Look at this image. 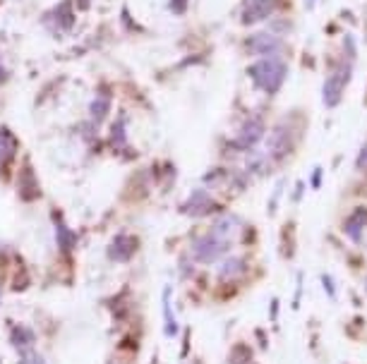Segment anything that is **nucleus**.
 <instances>
[{
  "instance_id": "aec40b11",
  "label": "nucleus",
  "mask_w": 367,
  "mask_h": 364,
  "mask_svg": "<svg viewBox=\"0 0 367 364\" xmlns=\"http://www.w3.org/2000/svg\"><path fill=\"white\" fill-rule=\"evenodd\" d=\"M110 144H113L115 149L128 147V132H125V125H123V118L110 125Z\"/></svg>"
},
{
  "instance_id": "20e7f679",
  "label": "nucleus",
  "mask_w": 367,
  "mask_h": 364,
  "mask_svg": "<svg viewBox=\"0 0 367 364\" xmlns=\"http://www.w3.org/2000/svg\"><path fill=\"white\" fill-rule=\"evenodd\" d=\"M293 149H296V137H293V132L288 130L286 125H276V128L269 132L264 151L274 163L288 158L293 154Z\"/></svg>"
},
{
  "instance_id": "6ab92c4d",
  "label": "nucleus",
  "mask_w": 367,
  "mask_h": 364,
  "mask_svg": "<svg viewBox=\"0 0 367 364\" xmlns=\"http://www.w3.org/2000/svg\"><path fill=\"white\" fill-rule=\"evenodd\" d=\"M269 161H272V158L267 156V151H262V154H257V151L252 149L250 163H247V168H250L254 175H267V173H269Z\"/></svg>"
},
{
  "instance_id": "f257e3e1",
  "label": "nucleus",
  "mask_w": 367,
  "mask_h": 364,
  "mask_svg": "<svg viewBox=\"0 0 367 364\" xmlns=\"http://www.w3.org/2000/svg\"><path fill=\"white\" fill-rule=\"evenodd\" d=\"M247 75H250L252 84L259 91H264L267 96H274L284 87L288 77V65L281 58H259L257 63L247 68Z\"/></svg>"
},
{
  "instance_id": "cd10ccee",
  "label": "nucleus",
  "mask_w": 367,
  "mask_h": 364,
  "mask_svg": "<svg viewBox=\"0 0 367 364\" xmlns=\"http://www.w3.org/2000/svg\"><path fill=\"white\" fill-rule=\"evenodd\" d=\"M106 364H118V362H106Z\"/></svg>"
},
{
  "instance_id": "7ed1b4c3",
  "label": "nucleus",
  "mask_w": 367,
  "mask_h": 364,
  "mask_svg": "<svg viewBox=\"0 0 367 364\" xmlns=\"http://www.w3.org/2000/svg\"><path fill=\"white\" fill-rule=\"evenodd\" d=\"M231 244L233 242L221 240V237L209 233L205 237L192 240V244H190V251H192V259L197 264H214V261H219L221 256H226L228 251H231Z\"/></svg>"
},
{
  "instance_id": "f8f14e48",
  "label": "nucleus",
  "mask_w": 367,
  "mask_h": 364,
  "mask_svg": "<svg viewBox=\"0 0 367 364\" xmlns=\"http://www.w3.org/2000/svg\"><path fill=\"white\" fill-rule=\"evenodd\" d=\"M10 343H12V348H15L19 355H22V353H29V350H34L36 336H34V331L27 326V323H17V326H12Z\"/></svg>"
},
{
  "instance_id": "1a4fd4ad",
  "label": "nucleus",
  "mask_w": 367,
  "mask_h": 364,
  "mask_svg": "<svg viewBox=\"0 0 367 364\" xmlns=\"http://www.w3.org/2000/svg\"><path fill=\"white\" fill-rule=\"evenodd\" d=\"M137 251H140V240H137L135 235H115L108 244L106 254H108L110 261L125 264V261L133 259Z\"/></svg>"
},
{
  "instance_id": "dca6fc26",
  "label": "nucleus",
  "mask_w": 367,
  "mask_h": 364,
  "mask_svg": "<svg viewBox=\"0 0 367 364\" xmlns=\"http://www.w3.org/2000/svg\"><path fill=\"white\" fill-rule=\"evenodd\" d=\"M161 307H163V321H166V336H168V338H173V336L178 333V323H175L173 307H170V286L163 288Z\"/></svg>"
},
{
  "instance_id": "4be33fe9",
  "label": "nucleus",
  "mask_w": 367,
  "mask_h": 364,
  "mask_svg": "<svg viewBox=\"0 0 367 364\" xmlns=\"http://www.w3.org/2000/svg\"><path fill=\"white\" fill-rule=\"evenodd\" d=\"M187 5H190V0H168V8L173 15H185Z\"/></svg>"
},
{
  "instance_id": "b1692460",
  "label": "nucleus",
  "mask_w": 367,
  "mask_h": 364,
  "mask_svg": "<svg viewBox=\"0 0 367 364\" xmlns=\"http://www.w3.org/2000/svg\"><path fill=\"white\" fill-rule=\"evenodd\" d=\"M8 79H10V70H8V65H5L3 58H0V87L8 84Z\"/></svg>"
},
{
  "instance_id": "6e6552de",
  "label": "nucleus",
  "mask_w": 367,
  "mask_h": 364,
  "mask_svg": "<svg viewBox=\"0 0 367 364\" xmlns=\"http://www.w3.org/2000/svg\"><path fill=\"white\" fill-rule=\"evenodd\" d=\"M17 194L22 202H36L43 197L41 192V184H38V177L31 168V161H24L22 168H19V175H17Z\"/></svg>"
},
{
  "instance_id": "ddd939ff",
  "label": "nucleus",
  "mask_w": 367,
  "mask_h": 364,
  "mask_svg": "<svg viewBox=\"0 0 367 364\" xmlns=\"http://www.w3.org/2000/svg\"><path fill=\"white\" fill-rule=\"evenodd\" d=\"M365 228H367V209L358 207L356 211H353V216L348 218V221L343 223V230L353 242H363Z\"/></svg>"
},
{
  "instance_id": "423d86ee",
  "label": "nucleus",
  "mask_w": 367,
  "mask_h": 364,
  "mask_svg": "<svg viewBox=\"0 0 367 364\" xmlns=\"http://www.w3.org/2000/svg\"><path fill=\"white\" fill-rule=\"evenodd\" d=\"M264 120H262L259 115H250L245 123L240 125L238 135L233 139V147L240 149V151H252L257 149V144L262 142V137H264Z\"/></svg>"
},
{
  "instance_id": "a211bd4d",
  "label": "nucleus",
  "mask_w": 367,
  "mask_h": 364,
  "mask_svg": "<svg viewBox=\"0 0 367 364\" xmlns=\"http://www.w3.org/2000/svg\"><path fill=\"white\" fill-rule=\"evenodd\" d=\"M56 235H58V247H61L63 251H70L72 247H75V233L65 226L63 218L56 214Z\"/></svg>"
},
{
  "instance_id": "0eeeda50",
  "label": "nucleus",
  "mask_w": 367,
  "mask_h": 364,
  "mask_svg": "<svg viewBox=\"0 0 367 364\" xmlns=\"http://www.w3.org/2000/svg\"><path fill=\"white\" fill-rule=\"evenodd\" d=\"M279 10V0H247L245 8L240 12V24L242 26H252L264 22Z\"/></svg>"
},
{
  "instance_id": "bb28decb",
  "label": "nucleus",
  "mask_w": 367,
  "mask_h": 364,
  "mask_svg": "<svg viewBox=\"0 0 367 364\" xmlns=\"http://www.w3.org/2000/svg\"><path fill=\"white\" fill-rule=\"evenodd\" d=\"M300 197H303V184H298V189H296V202L300 199Z\"/></svg>"
},
{
  "instance_id": "412c9836",
  "label": "nucleus",
  "mask_w": 367,
  "mask_h": 364,
  "mask_svg": "<svg viewBox=\"0 0 367 364\" xmlns=\"http://www.w3.org/2000/svg\"><path fill=\"white\" fill-rule=\"evenodd\" d=\"M17 364H48V362H46V357L41 353H36V350H29V353L19 355V362Z\"/></svg>"
},
{
  "instance_id": "39448f33",
  "label": "nucleus",
  "mask_w": 367,
  "mask_h": 364,
  "mask_svg": "<svg viewBox=\"0 0 367 364\" xmlns=\"http://www.w3.org/2000/svg\"><path fill=\"white\" fill-rule=\"evenodd\" d=\"M284 41L272 34V31H257V34L245 38V51L250 56H262V58H279V53H284Z\"/></svg>"
},
{
  "instance_id": "393cba45",
  "label": "nucleus",
  "mask_w": 367,
  "mask_h": 364,
  "mask_svg": "<svg viewBox=\"0 0 367 364\" xmlns=\"http://www.w3.org/2000/svg\"><path fill=\"white\" fill-rule=\"evenodd\" d=\"M322 184V168H314L312 173V187H319Z\"/></svg>"
},
{
  "instance_id": "f03ea898",
  "label": "nucleus",
  "mask_w": 367,
  "mask_h": 364,
  "mask_svg": "<svg viewBox=\"0 0 367 364\" xmlns=\"http://www.w3.org/2000/svg\"><path fill=\"white\" fill-rule=\"evenodd\" d=\"M351 77H353V58L346 56V61L341 63L324 82L322 96H324L326 108H336V105L341 103V98H343V91H346V87H348Z\"/></svg>"
},
{
  "instance_id": "9d476101",
  "label": "nucleus",
  "mask_w": 367,
  "mask_h": 364,
  "mask_svg": "<svg viewBox=\"0 0 367 364\" xmlns=\"http://www.w3.org/2000/svg\"><path fill=\"white\" fill-rule=\"evenodd\" d=\"M216 209L214 199L209 197L207 189H195L192 194L187 197V202L180 207V214H187L192 218H202V216H209L212 211Z\"/></svg>"
},
{
  "instance_id": "2eb2a0df",
  "label": "nucleus",
  "mask_w": 367,
  "mask_h": 364,
  "mask_svg": "<svg viewBox=\"0 0 367 364\" xmlns=\"http://www.w3.org/2000/svg\"><path fill=\"white\" fill-rule=\"evenodd\" d=\"M240 226H242V221H240L238 216H224V218H219V221H216L214 226H212V235L221 237V240L233 242L231 237H233L235 230H240Z\"/></svg>"
},
{
  "instance_id": "f3484780",
  "label": "nucleus",
  "mask_w": 367,
  "mask_h": 364,
  "mask_svg": "<svg viewBox=\"0 0 367 364\" xmlns=\"http://www.w3.org/2000/svg\"><path fill=\"white\" fill-rule=\"evenodd\" d=\"M108 110H110V96H106V94H99L89 105V115L96 125H101L103 120H106Z\"/></svg>"
},
{
  "instance_id": "5701e85b",
  "label": "nucleus",
  "mask_w": 367,
  "mask_h": 364,
  "mask_svg": "<svg viewBox=\"0 0 367 364\" xmlns=\"http://www.w3.org/2000/svg\"><path fill=\"white\" fill-rule=\"evenodd\" d=\"M356 170L358 173H367V142L363 144V149H360V154H358Z\"/></svg>"
},
{
  "instance_id": "a878e982",
  "label": "nucleus",
  "mask_w": 367,
  "mask_h": 364,
  "mask_svg": "<svg viewBox=\"0 0 367 364\" xmlns=\"http://www.w3.org/2000/svg\"><path fill=\"white\" fill-rule=\"evenodd\" d=\"M324 286H326V290H329V295L334 297L336 293H334V286H331V278L329 276H324Z\"/></svg>"
},
{
  "instance_id": "4468645a",
  "label": "nucleus",
  "mask_w": 367,
  "mask_h": 364,
  "mask_svg": "<svg viewBox=\"0 0 367 364\" xmlns=\"http://www.w3.org/2000/svg\"><path fill=\"white\" fill-rule=\"evenodd\" d=\"M247 271V259L245 256H226L219 266V281H235L242 278Z\"/></svg>"
},
{
  "instance_id": "9b49d317",
  "label": "nucleus",
  "mask_w": 367,
  "mask_h": 364,
  "mask_svg": "<svg viewBox=\"0 0 367 364\" xmlns=\"http://www.w3.org/2000/svg\"><path fill=\"white\" fill-rule=\"evenodd\" d=\"M17 149H19V142L15 132L8 128H0V177H5V170L15 161Z\"/></svg>"
},
{
  "instance_id": "c85d7f7f",
  "label": "nucleus",
  "mask_w": 367,
  "mask_h": 364,
  "mask_svg": "<svg viewBox=\"0 0 367 364\" xmlns=\"http://www.w3.org/2000/svg\"><path fill=\"white\" fill-rule=\"evenodd\" d=\"M365 288H367V283H365Z\"/></svg>"
}]
</instances>
